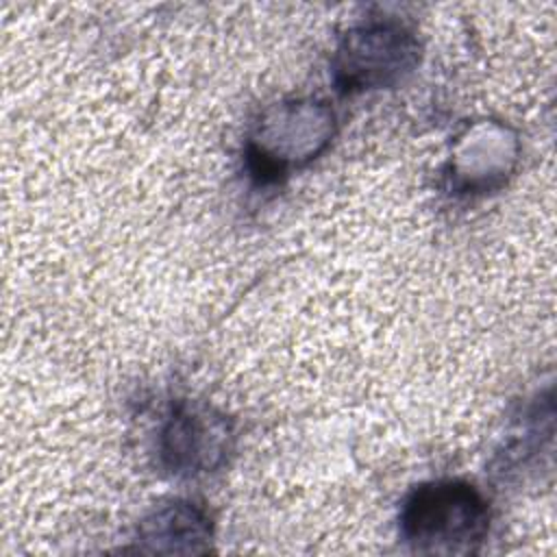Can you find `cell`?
I'll use <instances>...</instances> for the list:
<instances>
[{"label": "cell", "mask_w": 557, "mask_h": 557, "mask_svg": "<svg viewBox=\"0 0 557 557\" xmlns=\"http://www.w3.org/2000/svg\"><path fill=\"white\" fill-rule=\"evenodd\" d=\"M398 529L411 553L474 555L490 531V505L468 481H426L405 498Z\"/></svg>", "instance_id": "cell-1"}, {"label": "cell", "mask_w": 557, "mask_h": 557, "mask_svg": "<svg viewBox=\"0 0 557 557\" xmlns=\"http://www.w3.org/2000/svg\"><path fill=\"white\" fill-rule=\"evenodd\" d=\"M337 131L335 111L320 98H287L265 107L250 124L244 154L250 176L278 183L315 161Z\"/></svg>", "instance_id": "cell-2"}, {"label": "cell", "mask_w": 557, "mask_h": 557, "mask_svg": "<svg viewBox=\"0 0 557 557\" xmlns=\"http://www.w3.org/2000/svg\"><path fill=\"white\" fill-rule=\"evenodd\" d=\"M420 63L416 33L400 20H366L346 30L331 70L342 94L383 89L400 83Z\"/></svg>", "instance_id": "cell-3"}, {"label": "cell", "mask_w": 557, "mask_h": 557, "mask_svg": "<svg viewBox=\"0 0 557 557\" xmlns=\"http://www.w3.org/2000/svg\"><path fill=\"white\" fill-rule=\"evenodd\" d=\"M235 446L233 420L196 400L172 405L159 431V457L174 476H198L222 468Z\"/></svg>", "instance_id": "cell-4"}, {"label": "cell", "mask_w": 557, "mask_h": 557, "mask_svg": "<svg viewBox=\"0 0 557 557\" xmlns=\"http://www.w3.org/2000/svg\"><path fill=\"white\" fill-rule=\"evenodd\" d=\"M518 154V137L507 124L481 120L455 137L444 176L457 196L490 194L507 183Z\"/></svg>", "instance_id": "cell-5"}, {"label": "cell", "mask_w": 557, "mask_h": 557, "mask_svg": "<svg viewBox=\"0 0 557 557\" xmlns=\"http://www.w3.org/2000/svg\"><path fill=\"white\" fill-rule=\"evenodd\" d=\"M213 540L209 513L191 500H168L152 507L137 524L135 542L144 553L196 555L207 553Z\"/></svg>", "instance_id": "cell-6"}]
</instances>
